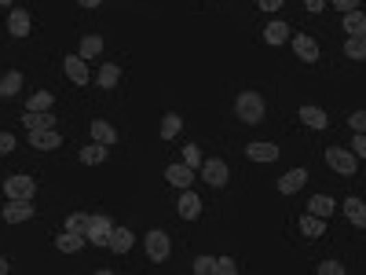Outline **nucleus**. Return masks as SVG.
<instances>
[{"label": "nucleus", "mask_w": 366, "mask_h": 275, "mask_svg": "<svg viewBox=\"0 0 366 275\" xmlns=\"http://www.w3.org/2000/svg\"><path fill=\"white\" fill-rule=\"evenodd\" d=\"M29 147H37V151H56V147H62V136H59V129H37V132H29Z\"/></svg>", "instance_id": "nucleus-11"}, {"label": "nucleus", "mask_w": 366, "mask_h": 275, "mask_svg": "<svg viewBox=\"0 0 366 275\" xmlns=\"http://www.w3.org/2000/svg\"><path fill=\"white\" fill-rule=\"evenodd\" d=\"M99 88H117V81H121V70H117V62H103L99 67Z\"/></svg>", "instance_id": "nucleus-26"}, {"label": "nucleus", "mask_w": 366, "mask_h": 275, "mask_svg": "<svg viewBox=\"0 0 366 275\" xmlns=\"http://www.w3.org/2000/svg\"><path fill=\"white\" fill-rule=\"evenodd\" d=\"M51 103H56V96L51 92H34L26 103V110H51Z\"/></svg>", "instance_id": "nucleus-31"}, {"label": "nucleus", "mask_w": 366, "mask_h": 275, "mask_svg": "<svg viewBox=\"0 0 366 275\" xmlns=\"http://www.w3.org/2000/svg\"><path fill=\"white\" fill-rule=\"evenodd\" d=\"M132 242H136V235H132L128 228H114V231H110V242H106V246H110L114 253H128V250H132Z\"/></svg>", "instance_id": "nucleus-21"}, {"label": "nucleus", "mask_w": 366, "mask_h": 275, "mask_svg": "<svg viewBox=\"0 0 366 275\" xmlns=\"http://www.w3.org/2000/svg\"><path fill=\"white\" fill-rule=\"evenodd\" d=\"M183 165H191V169L202 165V151H198V147H183Z\"/></svg>", "instance_id": "nucleus-35"}, {"label": "nucleus", "mask_w": 366, "mask_h": 275, "mask_svg": "<svg viewBox=\"0 0 366 275\" xmlns=\"http://www.w3.org/2000/svg\"><path fill=\"white\" fill-rule=\"evenodd\" d=\"M297 228H300V235H304V239H322V235H326V217L304 213L297 220Z\"/></svg>", "instance_id": "nucleus-12"}, {"label": "nucleus", "mask_w": 366, "mask_h": 275, "mask_svg": "<svg viewBox=\"0 0 366 275\" xmlns=\"http://www.w3.org/2000/svg\"><path fill=\"white\" fill-rule=\"evenodd\" d=\"M212 272H220V275H234V272H239V264H234V257H217V261H212Z\"/></svg>", "instance_id": "nucleus-34"}, {"label": "nucleus", "mask_w": 366, "mask_h": 275, "mask_svg": "<svg viewBox=\"0 0 366 275\" xmlns=\"http://www.w3.org/2000/svg\"><path fill=\"white\" fill-rule=\"evenodd\" d=\"M15 151V136L8 129H0V154H12Z\"/></svg>", "instance_id": "nucleus-37"}, {"label": "nucleus", "mask_w": 366, "mask_h": 275, "mask_svg": "<svg viewBox=\"0 0 366 275\" xmlns=\"http://www.w3.org/2000/svg\"><path fill=\"white\" fill-rule=\"evenodd\" d=\"M84 246V235H73V231H62V235H56V250L59 253H77Z\"/></svg>", "instance_id": "nucleus-25"}, {"label": "nucleus", "mask_w": 366, "mask_h": 275, "mask_svg": "<svg viewBox=\"0 0 366 275\" xmlns=\"http://www.w3.org/2000/svg\"><path fill=\"white\" fill-rule=\"evenodd\" d=\"M88 132H92V140L103 143V147H114V143H117V129H114L110 121H103V118H95V121L88 125Z\"/></svg>", "instance_id": "nucleus-14"}, {"label": "nucleus", "mask_w": 366, "mask_h": 275, "mask_svg": "<svg viewBox=\"0 0 366 275\" xmlns=\"http://www.w3.org/2000/svg\"><path fill=\"white\" fill-rule=\"evenodd\" d=\"M99 51H103V37H95V34H92V37H84V40H81V51H77V56H81V59H95Z\"/></svg>", "instance_id": "nucleus-30"}, {"label": "nucleus", "mask_w": 366, "mask_h": 275, "mask_svg": "<svg viewBox=\"0 0 366 275\" xmlns=\"http://www.w3.org/2000/svg\"><path fill=\"white\" fill-rule=\"evenodd\" d=\"M29 29H34V23H29V12H15L8 15V34L12 37H29Z\"/></svg>", "instance_id": "nucleus-18"}, {"label": "nucleus", "mask_w": 366, "mask_h": 275, "mask_svg": "<svg viewBox=\"0 0 366 275\" xmlns=\"http://www.w3.org/2000/svg\"><path fill=\"white\" fill-rule=\"evenodd\" d=\"M165 180H169V184L172 187H180V191H183V187H191V184H195V169H191V165H169L165 169Z\"/></svg>", "instance_id": "nucleus-15"}, {"label": "nucleus", "mask_w": 366, "mask_h": 275, "mask_svg": "<svg viewBox=\"0 0 366 275\" xmlns=\"http://www.w3.org/2000/svg\"><path fill=\"white\" fill-rule=\"evenodd\" d=\"M304 184H308V169H289V173L278 176V191L282 195H297Z\"/></svg>", "instance_id": "nucleus-10"}, {"label": "nucleus", "mask_w": 366, "mask_h": 275, "mask_svg": "<svg viewBox=\"0 0 366 275\" xmlns=\"http://www.w3.org/2000/svg\"><path fill=\"white\" fill-rule=\"evenodd\" d=\"M315 272H319V275H344V264H341V261H322Z\"/></svg>", "instance_id": "nucleus-36"}, {"label": "nucleus", "mask_w": 366, "mask_h": 275, "mask_svg": "<svg viewBox=\"0 0 366 275\" xmlns=\"http://www.w3.org/2000/svg\"><path fill=\"white\" fill-rule=\"evenodd\" d=\"M245 158H249V162H275L278 147L275 143H249L245 147Z\"/></svg>", "instance_id": "nucleus-20"}, {"label": "nucleus", "mask_w": 366, "mask_h": 275, "mask_svg": "<svg viewBox=\"0 0 366 275\" xmlns=\"http://www.w3.org/2000/svg\"><path fill=\"white\" fill-rule=\"evenodd\" d=\"M344 34L348 37H363L366 34V15L355 8V12H344Z\"/></svg>", "instance_id": "nucleus-22"}, {"label": "nucleus", "mask_w": 366, "mask_h": 275, "mask_svg": "<svg viewBox=\"0 0 366 275\" xmlns=\"http://www.w3.org/2000/svg\"><path fill=\"white\" fill-rule=\"evenodd\" d=\"M198 176L206 180L209 187H223V184H228V176H231V169H228L223 158H209V162L198 165Z\"/></svg>", "instance_id": "nucleus-3"}, {"label": "nucleus", "mask_w": 366, "mask_h": 275, "mask_svg": "<svg viewBox=\"0 0 366 275\" xmlns=\"http://www.w3.org/2000/svg\"><path fill=\"white\" fill-rule=\"evenodd\" d=\"M264 114H267V107H264V96H260V92H253V88L239 92V99H234V118L245 121V125H260Z\"/></svg>", "instance_id": "nucleus-1"}, {"label": "nucleus", "mask_w": 366, "mask_h": 275, "mask_svg": "<svg viewBox=\"0 0 366 275\" xmlns=\"http://www.w3.org/2000/svg\"><path fill=\"white\" fill-rule=\"evenodd\" d=\"M81 162L84 165H99V162H106V147L103 143H92V147H81Z\"/></svg>", "instance_id": "nucleus-29"}, {"label": "nucleus", "mask_w": 366, "mask_h": 275, "mask_svg": "<svg viewBox=\"0 0 366 275\" xmlns=\"http://www.w3.org/2000/svg\"><path fill=\"white\" fill-rule=\"evenodd\" d=\"M26 132H37V129H56V114H48V110H26Z\"/></svg>", "instance_id": "nucleus-17"}, {"label": "nucleus", "mask_w": 366, "mask_h": 275, "mask_svg": "<svg viewBox=\"0 0 366 275\" xmlns=\"http://www.w3.org/2000/svg\"><path fill=\"white\" fill-rule=\"evenodd\" d=\"M326 165L333 169V173H341V176H355L359 158H355L352 151H344V147H330V151H326Z\"/></svg>", "instance_id": "nucleus-2"}, {"label": "nucleus", "mask_w": 366, "mask_h": 275, "mask_svg": "<svg viewBox=\"0 0 366 275\" xmlns=\"http://www.w3.org/2000/svg\"><path fill=\"white\" fill-rule=\"evenodd\" d=\"M34 195H37V180L34 176H8L4 180V198H29L34 202Z\"/></svg>", "instance_id": "nucleus-5"}, {"label": "nucleus", "mask_w": 366, "mask_h": 275, "mask_svg": "<svg viewBox=\"0 0 366 275\" xmlns=\"http://www.w3.org/2000/svg\"><path fill=\"white\" fill-rule=\"evenodd\" d=\"M322 4H326V0H304L308 12H322Z\"/></svg>", "instance_id": "nucleus-43"}, {"label": "nucleus", "mask_w": 366, "mask_h": 275, "mask_svg": "<svg viewBox=\"0 0 366 275\" xmlns=\"http://www.w3.org/2000/svg\"><path fill=\"white\" fill-rule=\"evenodd\" d=\"M0 217H4V224H26V220H34V206H29V198H8Z\"/></svg>", "instance_id": "nucleus-6"}, {"label": "nucleus", "mask_w": 366, "mask_h": 275, "mask_svg": "<svg viewBox=\"0 0 366 275\" xmlns=\"http://www.w3.org/2000/svg\"><path fill=\"white\" fill-rule=\"evenodd\" d=\"M8 268H12V264H8V261H4V257H0V275H4V272H8Z\"/></svg>", "instance_id": "nucleus-45"}, {"label": "nucleus", "mask_w": 366, "mask_h": 275, "mask_svg": "<svg viewBox=\"0 0 366 275\" xmlns=\"http://www.w3.org/2000/svg\"><path fill=\"white\" fill-rule=\"evenodd\" d=\"M333 209H337V202H333L330 195H315V198L308 202V213H315V217H330Z\"/></svg>", "instance_id": "nucleus-28"}, {"label": "nucleus", "mask_w": 366, "mask_h": 275, "mask_svg": "<svg viewBox=\"0 0 366 275\" xmlns=\"http://www.w3.org/2000/svg\"><path fill=\"white\" fill-rule=\"evenodd\" d=\"M66 231H73V235H84L88 231V213H70L66 217ZM88 242V239H84Z\"/></svg>", "instance_id": "nucleus-33"}, {"label": "nucleus", "mask_w": 366, "mask_h": 275, "mask_svg": "<svg viewBox=\"0 0 366 275\" xmlns=\"http://www.w3.org/2000/svg\"><path fill=\"white\" fill-rule=\"evenodd\" d=\"M286 40H289V26L286 23H278V19H275V23L264 26V45L278 48V45H286Z\"/></svg>", "instance_id": "nucleus-19"}, {"label": "nucleus", "mask_w": 366, "mask_h": 275, "mask_svg": "<svg viewBox=\"0 0 366 275\" xmlns=\"http://www.w3.org/2000/svg\"><path fill=\"white\" fill-rule=\"evenodd\" d=\"M344 217H348L355 228H366V206H363V198H348V202H344Z\"/></svg>", "instance_id": "nucleus-24"}, {"label": "nucleus", "mask_w": 366, "mask_h": 275, "mask_svg": "<svg viewBox=\"0 0 366 275\" xmlns=\"http://www.w3.org/2000/svg\"><path fill=\"white\" fill-rule=\"evenodd\" d=\"M180 132H183V118L180 114H165L161 118V140H176Z\"/></svg>", "instance_id": "nucleus-27"}, {"label": "nucleus", "mask_w": 366, "mask_h": 275, "mask_svg": "<svg viewBox=\"0 0 366 275\" xmlns=\"http://www.w3.org/2000/svg\"><path fill=\"white\" fill-rule=\"evenodd\" d=\"M352 154H355V158H366V136H363V132H355V140H352Z\"/></svg>", "instance_id": "nucleus-38"}, {"label": "nucleus", "mask_w": 366, "mask_h": 275, "mask_svg": "<svg viewBox=\"0 0 366 275\" xmlns=\"http://www.w3.org/2000/svg\"><path fill=\"white\" fill-rule=\"evenodd\" d=\"M176 206H180V217H183V220H198V217H202V198L191 191V187H183V195H180Z\"/></svg>", "instance_id": "nucleus-13"}, {"label": "nucleus", "mask_w": 366, "mask_h": 275, "mask_svg": "<svg viewBox=\"0 0 366 275\" xmlns=\"http://www.w3.org/2000/svg\"><path fill=\"white\" fill-rule=\"evenodd\" d=\"M8 4H12V0H0V8H8Z\"/></svg>", "instance_id": "nucleus-46"}, {"label": "nucleus", "mask_w": 366, "mask_h": 275, "mask_svg": "<svg viewBox=\"0 0 366 275\" xmlns=\"http://www.w3.org/2000/svg\"><path fill=\"white\" fill-rule=\"evenodd\" d=\"M143 246H147V257L154 261V264H161V261H169V253H172V242H169V235L165 231H147V239H143Z\"/></svg>", "instance_id": "nucleus-4"}, {"label": "nucleus", "mask_w": 366, "mask_h": 275, "mask_svg": "<svg viewBox=\"0 0 366 275\" xmlns=\"http://www.w3.org/2000/svg\"><path fill=\"white\" fill-rule=\"evenodd\" d=\"M297 118H300V121H304V125H308V129H326V125H330V118H326V110H322V107H311V103H304V107H300V110H297Z\"/></svg>", "instance_id": "nucleus-16"}, {"label": "nucleus", "mask_w": 366, "mask_h": 275, "mask_svg": "<svg viewBox=\"0 0 366 275\" xmlns=\"http://www.w3.org/2000/svg\"><path fill=\"white\" fill-rule=\"evenodd\" d=\"M77 4H81V8H99L103 0H77Z\"/></svg>", "instance_id": "nucleus-44"}, {"label": "nucleus", "mask_w": 366, "mask_h": 275, "mask_svg": "<svg viewBox=\"0 0 366 275\" xmlns=\"http://www.w3.org/2000/svg\"><path fill=\"white\" fill-rule=\"evenodd\" d=\"M256 4H260V12H278V8H282V0H256Z\"/></svg>", "instance_id": "nucleus-42"}, {"label": "nucleus", "mask_w": 366, "mask_h": 275, "mask_svg": "<svg viewBox=\"0 0 366 275\" xmlns=\"http://www.w3.org/2000/svg\"><path fill=\"white\" fill-rule=\"evenodd\" d=\"M110 231H114L110 217L95 213V217H88V231H84V239H88L92 246H106V242H110Z\"/></svg>", "instance_id": "nucleus-7"}, {"label": "nucleus", "mask_w": 366, "mask_h": 275, "mask_svg": "<svg viewBox=\"0 0 366 275\" xmlns=\"http://www.w3.org/2000/svg\"><path fill=\"white\" fill-rule=\"evenodd\" d=\"M289 40H293V51L300 62H319V45L308 34H289Z\"/></svg>", "instance_id": "nucleus-8"}, {"label": "nucleus", "mask_w": 366, "mask_h": 275, "mask_svg": "<svg viewBox=\"0 0 366 275\" xmlns=\"http://www.w3.org/2000/svg\"><path fill=\"white\" fill-rule=\"evenodd\" d=\"M19 88H23V73H19V70H8L4 77H0V96L12 99V96H19Z\"/></svg>", "instance_id": "nucleus-23"}, {"label": "nucleus", "mask_w": 366, "mask_h": 275, "mask_svg": "<svg viewBox=\"0 0 366 275\" xmlns=\"http://www.w3.org/2000/svg\"><path fill=\"white\" fill-rule=\"evenodd\" d=\"M344 56L348 59H366V40L363 37H348L344 40Z\"/></svg>", "instance_id": "nucleus-32"}, {"label": "nucleus", "mask_w": 366, "mask_h": 275, "mask_svg": "<svg viewBox=\"0 0 366 275\" xmlns=\"http://www.w3.org/2000/svg\"><path fill=\"white\" fill-rule=\"evenodd\" d=\"M348 125H352L355 132H363V129H366V110H355L352 118H348Z\"/></svg>", "instance_id": "nucleus-39"}, {"label": "nucleus", "mask_w": 366, "mask_h": 275, "mask_svg": "<svg viewBox=\"0 0 366 275\" xmlns=\"http://www.w3.org/2000/svg\"><path fill=\"white\" fill-rule=\"evenodd\" d=\"M333 8H341V12H355L359 8V0H330Z\"/></svg>", "instance_id": "nucleus-41"}, {"label": "nucleus", "mask_w": 366, "mask_h": 275, "mask_svg": "<svg viewBox=\"0 0 366 275\" xmlns=\"http://www.w3.org/2000/svg\"><path fill=\"white\" fill-rule=\"evenodd\" d=\"M212 261H217V257H198V261H195V272H198V275H209V272H212Z\"/></svg>", "instance_id": "nucleus-40"}, {"label": "nucleus", "mask_w": 366, "mask_h": 275, "mask_svg": "<svg viewBox=\"0 0 366 275\" xmlns=\"http://www.w3.org/2000/svg\"><path fill=\"white\" fill-rule=\"evenodd\" d=\"M62 73H66L73 84H88V62H84L81 56H66V59H62Z\"/></svg>", "instance_id": "nucleus-9"}]
</instances>
